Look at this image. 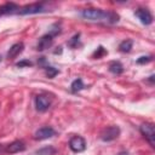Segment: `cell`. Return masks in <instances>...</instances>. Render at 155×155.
Returning <instances> with one entry per match:
<instances>
[{"label":"cell","mask_w":155,"mask_h":155,"mask_svg":"<svg viewBox=\"0 0 155 155\" xmlns=\"http://www.w3.org/2000/svg\"><path fill=\"white\" fill-rule=\"evenodd\" d=\"M23 48H24V44H23V42H16V44H13V45L10 47L8 52H7V58H8V59L16 58L19 53H22Z\"/></svg>","instance_id":"obj_11"},{"label":"cell","mask_w":155,"mask_h":155,"mask_svg":"<svg viewBox=\"0 0 155 155\" xmlns=\"http://www.w3.org/2000/svg\"><path fill=\"white\" fill-rule=\"evenodd\" d=\"M151 56H142V57H139L138 59H137V63L138 64H145V63H149V62H151Z\"/></svg>","instance_id":"obj_18"},{"label":"cell","mask_w":155,"mask_h":155,"mask_svg":"<svg viewBox=\"0 0 155 155\" xmlns=\"http://www.w3.org/2000/svg\"><path fill=\"white\" fill-rule=\"evenodd\" d=\"M109 70H110V73H113L115 75H120L124 71V67H122V64L120 62L114 61V62H111L109 64Z\"/></svg>","instance_id":"obj_13"},{"label":"cell","mask_w":155,"mask_h":155,"mask_svg":"<svg viewBox=\"0 0 155 155\" xmlns=\"http://www.w3.org/2000/svg\"><path fill=\"white\" fill-rule=\"evenodd\" d=\"M69 148L74 153H81L86 149V140L81 136H74L69 140Z\"/></svg>","instance_id":"obj_5"},{"label":"cell","mask_w":155,"mask_h":155,"mask_svg":"<svg viewBox=\"0 0 155 155\" xmlns=\"http://www.w3.org/2000/svg\"><path fill=\"white\" fill-rule=\"evenodd\" d=\"M56 148H53L52 145H47V147H44L39 150L35 151V155H54L56 154Z\"/></svg>","instance_id":"obj_14"},{"label":"cell","mask_w":155,"mask_h":155,"mask_svg":"<svg viewBox=\"0 0 155 155\" xmlns=\"http://www.w3.org/2000/svg\"><path fill=\"white\" fill-rule=\"evenodd\" d=\"M70 87H71V91L73 92H79V91H81L85 87V85H84V82H82L81 79H76V80H74L71 82V86Z\"/></svg>","instance_id":"obj_16"},{"label":"cell","mask_w":155,"mask_h":155,"mask_svg":"<svg viewBox=\"0 0 155 155\" xmlns=\"http://www.w3.org/2000/svg\"><path fill=\"white\" fill-rule=\"evenodd\" d=\"M139 131L145 137V139L149 142V144L154 148L155 147V127H154V124L145 122V124L140 125Z\"/></svg>","instance_id":"obj_2"},{"label":"cell","mask_w":155,"mask_h":155,"mask_svg":"<svg viewBox=\"0 0 155 155\" xmlns=\"http://www.w3.org/2000/svg\"><path fill=\"white\" fill-rule=\"evenodd\" d=\"M45 10V5L42 2H34L30 5H25L22 8H19L17 11L18 15H34V13H40L44 12Z\"/></svg>","instance_id":"obj_3"},{"label":"cell","mask_w":155,"mask_h":155,"mask_svg":"<svg viewBox=\"0 0 155 155\" xmlns=\"http://www.w3.org/2000/svg\"><path fill=\"white\" fill-rule=\"evenodd\" d=\"M0 59H1V57H0Z\"/></svg>","instance_id":"obj_21"},{"label":"cell","mask_w":155,"mask_h":155,"mask_svg":"<svg viewBox=\"0 0 155 155\" xmlns=\"http://www.w3.org/2000/svg\"><path fill=\"white\" fill-rule=\"evenodd\" d=\"M81 16L85 19L93 22H108L116 23L119 21V15L113 11H103L101 8H85L81 11Z\"/></svg>","instance_id":"obj_1"},{"label":"cell","mask_w":155,"mask_h":155,"mask_svg":"<svg viewBox=\"0 0 155 155\" xmlns=\"http://www.w3.org/2000/svg\"><path fill=\"white\" fill-rule=\"evenodd\" d=\"M134 15H136V16L138 17V19H139L143 24H145V25L153 23V15H151L147 8H138V10L134 12Z\"/></svg>","instance_id":"obj_9"},{"label":"cell","mask_w":155,"mask_h":155,"mask_svg":"<svg viewBox=\"0 0 155 155\" xmlns=\"http://www.w3.org/2000/svg\"><path fill=\"white\" fill-rule=\"evenodd\" d=\"M24 149H25V143L23 140H13L12 143H10L7 145L6 151L10 154H16V153L23 151Z\"/></svg>","instance_id":"obj_10"},{"label":"cell","mask_w":155,"mask_h":155,"mask_svg":"<svg viewBox=\"0 0 155 155\" xmlns=\"http://www.w3.org/2000/svg\"><path fill=\"white\" fill-rule=\"evenodd\" d=\"M132 46H133V41L130 40V39H127V40H124V41L119 45V50H120L121 52H130L131 48H132Z\"/></svg>","instance_id":"obj_15"},{"label":"cell","mask_w":155,"mask_h":155,"mask_svg":"<svg viewBox=\"0 0 155 155\" xmlns=\"http://www.w3.org/2000/svg\"><path fill=\"white\" fill-rule=\"evenodd\" d=\"M24 65H31V62H29V61H22V62H18L17 63V67H19V68H22V67H24Z\"/></svg>","instance_id":"obj_19"},{"label":"cell","mask_w":155,"mask_h":155,"mask_svg":"<svg viewBox=\"0 0 155 155\" xmlns=\"http://www.w3.org/2000/svg\"><path fill=\"white\" fill-rule=\"evenodd\" d=\"M117 155H128V153L127 151H120Z\"/></svg>","instance_id":"obj_20"},{"label":"cell","mask_w":155,"mask_h":155,"mask_svg":"<svg viewBox=\"0 0 155 155\" xmlns=\"http://www.w3.org/2000/svg\"><path fill=\"white\" fill-rule=\"evenodd\" d=\"M19 10L18 5L15 4V2H7L2 6H0V16L2 15H8V13H13V12H17Z\"/></svg>","instance_id":"obj_12"},{"label":"cell","mask_w":155,"mask_h":155,"mask_svg":"<svg viewBox=\"0 0 155 155\" xmlns=\"http://www.w3.org/2000/svg\"><path fill=\"white\" fill-rule=\"evenodd\" d=\"M54 130L51 127V126H44V127H40L39 130H36L34 137L35 139H39V140H44V139H47V138H51L54 136Z\"/></svg>","instance_id":"obj_6"},{"label":"cell","mask_w":155,"mask_h":155,"mask_svg":"<svg viewBox=\"0 0 155 155\" xmlns=\"http://www.w3.org/2000/svg\"><path fill=\"white\" fill-rule=\"evenodd\" d=\"M120 136V128L117 126H108L101 132V139L103 142H111Z\"/></svg>","instance_id":"obj_4"},{"label":"cell","mask_w":155,"mask_h":155,"mask_svg":"<svg viewBox=\"0 0 155 155\" xmlns=\"http://www.w3.org/2000/svg\"><path fill=\"white\" fill-rule=\"evenodd\" d=\"M50 105H51V99L47 96H44V94L36 96V98H35L36 110H39V111H46L50 108Z\"/></svg>","instance_id":"obj_7"},{"label":"cell","mask_w":155,"mask_h":155,"mask_svg":"<svg viewBox=\"0 0 155 155\" xmlns=\"http://www.w3.org/2000/svg\"><path fill=\"white\" fill-rule=\"evenodd\" d=\"M52 42H53V35H51L50 33L45 34L44 36H41L39 39L38 45H36V50L38 51H45L52 46Z\"/></svg>","instance_id":"obj_8"},{"label":"cell","mask_w":155,"mask_h":155,"mask_svg":"<svg viewBox=\"0 0 155 155\" xmlns=\"http://www.w3.org/2000/svg\"><path fill=\"white\" fill-rule=\"evenodd\" d=\"M45 70H46V75L50 78V79H52V78H54L57 74H58V70L56 69V68H53V67H46L45 68Z\"/></svg>","instance_id":"obj_17"}]
</instances>
